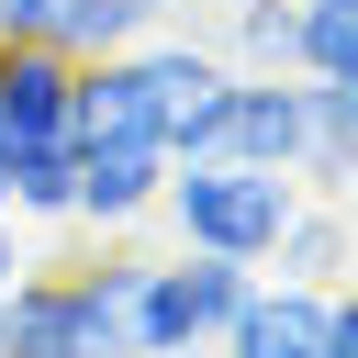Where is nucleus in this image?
Masks as SVG:
<instances>
[{
  "instance_id": "f257e3e1",
  "label": "nucleus",
  "mask_w": 358,
  "mask_h": 358,
  "mask_svg": "<svg viewBox=\"0 0 358 358\" xmlns=\"http://www.w3.org/2000/svg\"><path fill=\"white\" fill-rule=\"evenodd\" d=\"M134 291L145 246H112L90 268H22L0 291V358H134Z\"/></svg>"
},
{
  "instance_id": "f03ea898",
  "label": "nucleus",
  "mask_w": 358,
  "mask_h": 358,
  "mask_svg": "<svg viewBox=\"0 0 358 358\" xmlns=\"http://www.w3.org/2000/svg\"><path fill=\"white\" fill-rule=\"evenodd\" d=\"M157 213H168V235H179V246H201V257H235V268H268L280 224L302 213V179H280V168H246V157H190V168H168Z\"/></svg>"
},
{
  "instance_id": "7ed1b4c3",
  "label": "nucleus",
  "mask_w": 358,
  "mask_h": 358,
  "mask_svg": "<svg viewBox=\"0 0 358 358\" xmlns=\"http://www.w3.org/2000/svg\"><path fill=\"white\" fill-rule=\"evenodd\" d=\"M246 280H257V268H235V257H201V246H168V257H145V291H134V358L213 347V336L235 324Z\"/></svg>"
},
{
  "instance_id": "20e7f679",
  "label": "nucleus",
  "mask_w": 358,
  "mask_h": 358,
  "mask_svg": "<svg viewBox=\"0 0 358 358\" xmlns=\"http://www.w3.org/2000/svg\"><path fill=\"white\" fill-rule=\"evenodd\" d=\"M134 78H145V112H157V145H168V168H190V157H224V90H235L224 45L145 34V45H134Z\"/></svg>"
},
{
  "instance_id": "39448f33",
  "label": "nucleus",
  "mask_w": 358,
  "mask_h": 358,
  "mask_svg": "<svg viewBox=\"0 0 358 358\" xmlns=\"http://www.w3.org/2000/svg\"><path fill=\"white\" fill-rule=\"evenodd\" d=\"M302 145H313V78L302 67H235V90H224V157L291 179Z\"/></svg>"
},
{
  "instance_id": "423d86ee",
  "label": "nucleus",
  "mask_w": 358,
  "mask_h": 358,
  "mask_svg": "<svg viewBox=\"0 0 358 358\" xmlns=\"http://www.w3.org/2000/svg\"><path fill=\"white\" fill-rule=\"evenodd\" d=\"M67 157H78V213L67 224H90V235H134L157 213V190H168V145L157 134H90Z\"/></svg>"
},
{
  "instance_id": "0eeeda50",
  "label": "nucleus",
  "mask_w": 358,
  "mask_h": 358,
  "mask_svg": "<svg viewBox=\"0 0 358 358\" xmlns=\"http://www.w3.org/2000/svg\"><path fill=\"white\" fill-rule=\"evenodd\" d=\"M313 347H324V291L302 280H246L235 324L213 336V358H313Z\"/></svg>"
},
{
  "instance_id": "6e6552de",
  "label": "nucleus",
  "mask_w": 358,
  "mask_h": 358,
  "mask_svg": "<svg viewBox=\"0 0 358 358\" xmlns=\"http://www.w3.org/2000/svg\"><path fill=\"white\" fill-rule=\"evenodd\" d=\"M67 78H78V56L0 34V134L11 145H67Z\"/></svg>"
},
{
  "instance_id": "1a4fd4ad",
  "label": "nucleus",
  "mask_w": 358,
  "mask_h": 358,
  "mask_svg": "<svg viewBox=\"0 0 358 358\" xmlns=\"http://www.w3.org/2000/svg\"><path fill=\"white\" fill-rule=\"evenodd\" d=\"M168 11L179 0H45V45L56 56H134L145 34H168Z\"/></svg>"
},
{
  "instance_id": "9d476101",
  "label": "nucleus",
  "mask_w": 358,
  "mask_h": 358,
  "mask_svg": "<svg viewBox=\"0 0 358 358\" xmlns=\"http://www.w3.org/2000/svg\"><path fill=\"white\" fill-rule=\"evenodd\" d=\"M268 268H280V280H302V291H347V268H358V257H347V224L302 201V213L280 224V246H268Z\"/></svg>"
},
{
  "instance_id": "9b49d317",
  "label": "nucleus",
  "mask_w": 358,
  "mask_h": 358,
  "mask_svg": "<svg viewBox=\"0 0 358 358\" xmlns=\"http://www.w3.org/2000/svg\"><path fill=\"white\" fill-rule=\"evenodd\" d=\"M11 213L22 224H67L78 213V157L67 145H11Z\"/></svg>"
},
{
  "instance_id": "f8f14e48",
  "label": "nucleus",
  "mask_w": 358,
  "mask_h": 358,
  "mask_svg": "<svg viewBox=\"0 0 358 358\" xmlns=\"http://www.w3.org/2000/svg\"><path fill=\"white\" fill-rule=\"evenodd\" d=\"M224 67H302V0H235Z\"/></svg>"
},
{
  "instance_id": "ddd939ff",
  "label": "nucleus",
  "mask_w": 358,
  "mask_h": 358,
  "mask_svg": "<svg viewBox=\"0 0 358 358\" xmlns=\"http://www.w3.org/2000/svg\"><path fill=\"white\" fill-rule=\"evenodd\" d=\"M302 78H358V0H302Z\"/></svg>"
},
{
  "instance_id": "4468645a",
  "label": "nucleus",
  "mask_w": 358,
  "mask_h": 358,
  "mask_svg": "<svg viewBox=\"0 0 358 358\" xmlns=\"http://www.w3.org/2000/svg\"><path fill=\"white\" fill-rule=\"evenodd\" d=\"M313 358H358V291H324V347Z\"/></svg>"
},
{
  "instance_id": "2eb2a0df",
  "label": "nucleus",
  "mask_w": 358,
  "mask_h": 358,
  "mask_svg": "<svg viewBox=\"0 0 358 358\" xmlns=\"http://www.w3.org/2000/svg\"><path fill=\"white\" fill-rule=\"evenodd\" d=\"M313 112H324V123H347V134H358V78H313Z\"/></svg>"
},
{
  "instance_id": "dca6fc26",
  "label": "nucleus",
  "mask_w": 358,
  "mask_h": 358,
  "mask_svg": "<svg viewBox=\"0 0 358 358\" xmlns=\"http://www.w3.org/2000/svg\"><path fill=\"white\" fill-rule=\"evenodd\" d=\"M22 268H34V257H22V246H11V213H0V291H11V280H22Z\"/></svg>"
},
{
  "instance_id": "f3484780",
  "label": "nucleus",
  "mask_w": 358,
  "mask_h": 358,
  "mask_svg": "<svg viewBox=\"0 0 358 358\" xmlns=\"http://www.w3.org/2000/svg\"><path fill=\"white\" fill-rule=\"evenodd\" d=\"M0 213H11V134H0Z\"/></svg>"
},
{
  "instance_id": "a211bd4d",
  "label": "nucleus",
  "mask_w": 358,
  "mask_h": 358,
  "mask_svg": "<svg viewBox=\"0 0 358 358\" xmlns=\"http://www.w3.org/2000/svg\"><path fill=\"white\" fill-rule=\"evenodd\" d=\"M168 358H213V347H168Z\"/></svg>"
}]
</instances>
